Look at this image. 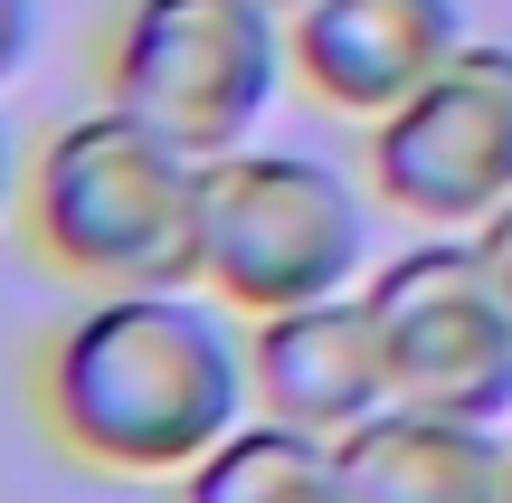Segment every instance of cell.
I'll return each mask as SVG.
<instances>
[{
    "label": "cell",
    "mask_w": 512,
    "mask_h": 503,
    "mask_svg": "<svg viewBox=\"0 0 512 503\" xmlns=\"http://www.w3.org/2000/svg\"><path fill=\"white\" fill-rule=\"evenodd\" d=\"M266 10H285V19H294V10H304V0H266Z\"/></svg>",
    "instance_id": "14"
},
{
    "label": "cell",
    "mask_w": 512,
    "mask_h": 503,
    "mask_svg": "<svg viewBox=\"0 0 512 503\" xmlns=\"http://www.w3.org/2000/svg\"><path fill=\"white\" fill-rule=\"evenodd\" d=\"M361 295L380 314V352H389L399 399L494 418V428L512 418V304L475 228H437V238L399 247Z\"/></svg>",
    "instance_id": "5"
},
{
    "label": "cell",
    "mask_w": 512,
    "mask_h": 503,
    "mask_svg": "<svg viewBox=\"0 0 512 503\" xmlns=\"http://www.w3.org/2000/svg\"><path fill=\"white\" fill-rule=\"evenodd\" d=\"M29 57H38V0H0V95L19 86Z\"/></svg>",
    "instance_id": "11"
},
{
    "label": "cell",
    "mask_w": 512,
    "mask_h": 503,
    "mask_svg": "<svg viewBox=\"0 0 512 503\" xmlns=\"http://www.w3.org/2000/svg\"><path fill=\"white\" fill-rule=\"evenodd\" d=\"M370 200L408 228H484L512 209V48L465 38L408 105L370 124Z\"/></svg>",
    "instance_id": "6"
},
{
    "label": "cell",
    "mask_w": 512,
    "mask_h": 503,
    "mask_svg": "<svg viewBox=\"0 0 512 503\" xmlns=\"http://www.w3.org/2000/svg\"><path fill=\"white\" fill-rule=\"evenodd\" d=\"M181 503H351V494H342L332 437L285 428V418L256 409L238 437H219V447L181 475Z\"/></svg>",
    "instance_id": "10"
},
{
    "label": "cell",
    "mask_w": 512,
    "mask_h": 503,
    "mask_svg": "<svg viewBox=\"0 0 512 503\" xmlns=\"http://www.w3.org/2000/svg\"><path fill=\"white\" fill-rule=\"evenodd\" d=\"M351 503H512V447L494 418L389 399L351 437H332Z\"/></svg>",
    "instance_id": "9"
},
{
    "label": "cell",
    "mask_w": 512,
    "mask_h": 503,
    "mask_svg": "<svg viewBox=\"0 0 512 503\" xmlns=\"http://www.w3.org/2000/svg\"><path fill=\"white\" fill-rule=\"evenodd\" d=\"M29 190V152H19V133H10V114H0V219H10V200Z\"/></svg>",
    "instance_id": "12"
},
{
    "label": "cell",
    "mask_w": 512,
    "mask_h": 503,
    "mask_svg": "<svg viewBox=\"0 0 512 503\" xmlns=\"http://www.w3.org/2000/svg\"><path fill=\"white\" fill-rule=\"evenodd\" d=\"M285 76V10L266 0H124L105 29V105L143 114L200 162L256 143Z\"/></svg>",
    "instance_id": "4"
},
{
    "label": "cell",
    "mask_w": 512,
    "mask_h": 503,
    "mask_svg": "<svg viewBox=\"0 0 512 503\" xmlns=\"http://www.w3.org/2000/svg\"><path fill=\"white\" fill-rule=\"evenodd\" d=\"M19 219H29L38 266H57L86 295L200 285V152H181L124 105L67 114L29 152Z\"/></svg>",
    "instance_id": "2"
},
{
    "label": "cell",
    "mask_w": 512,
    "mask_h": 503,
    "mask_svg": "<svg viewBox=\"0 0 512 503\" xmlns=\"http://www.w3.org/2000/svg\"><path fill=\"white\" fill-rule=\"evenodd\" d=\"M38 418L95 475H190L256 418L247 333L209 285L86 295L38 352Z\"/></svg>",
    "instance_id": "1"
},
{
    "label": "cell",
    "mask_w": 512,
    "mask_h": 503,
    "mask_svg": "<svg viewBox=\"0 0 512 503\" xmlns=\"http://www.w3.org/2000/svg\"><path fill=\"white\" fill-rule=\"evenodd\" d=\"M294 86L323 114L380 124L465 48V0H304L285 19Z\"/></svg>",
    "instance_id": "7"
},
{
    "label": "cell",
    "mask_w": 512,
    "mask_h": 503,
    "mask_svg": "<svg viewBox=\"0 0 512 503\" xmlns=\"http://www.w3.org/2000/svg\"><path fill=\"white\" fill-rule=\"evenodd\" d=\"M247 380H256L266 418L313 428V437H351L361 418H380L399 399L370 295H323V304H294V314H256L247 323Z\"/></svg>",
    "instance_id": "8"
},
{
    "label": "cell",
    "mask_w": 512,
    "mask_h": 503,
    "mask_svg": "<svg viewBox=\"0 0 512 503\" xmlns=\"http://www.w3.org/2000/svg\"><path fill=\"white\" fill-rule=\"evenodd\" d=\"M475 238H484V257H494V285H503V304H512V209H494V219H484Z\"/></svg>",
    "instance_id": "13"
},
{
    "label": "cell",
    "mask_w": 512,
    "mask_h": 503,
    "mask_svg": "<svg viewBox=\"0 0 512 503\" xmlns=\"http://www.w3.org/2000/svg\"><path fill=\"white\" fill-rule=\"evenodd\" d=\"M370 200L323 152L238 143L200 162V285L228 314H294L323 295H361Z\"/></svg>",
    "instance_id": "3"
}]
</instances>
